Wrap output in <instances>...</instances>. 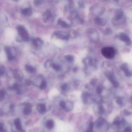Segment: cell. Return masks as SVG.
Returning a JSON list of instances; mask_svg holds the SVG:
<instances>
[{"label":"cell","mask_w":132,"mask_h":132,"mask_svg":"<svg viewBox=\"0 0 132 132\" xmlns=\"http://www.w3.org/2000/svg\"><path fill=\"white\" fill-rule=\"evenodd\" d=\"M54 14L50 9L46 10L43 14L42 18L43 20L45 22H51L53 21L54 16Z\"/></svg>","instance_id":"cell-4"},{"label":"cell","mask_w":132,"mask_h":132,"mask_svg":"<svg viewBox=\"0 0 132 132\" xmlns=\"http://www.w3.org/2000/svg\"><path fill=\"white\" fill-rule=\"evenodd\" d=\"M95 126L100 132H106L109 127L107 120L102 118H99L95 122Z\"/></svg>","instance_id":"cell-1"},{"label":"cell","mask_w":132,"mask_h":132,"mask_svg":"<svg viewBox=\"0 0 132 132\" xmlns=\"http://www.w3.org/2000/svg\"><path fill=\"white\" fill-rule=\"evenodd\" d=\"M68 87V86L66 84H64L62 85L61 86V88L62 89V90H66Z\"/></svg>","instance_id":"cell-29"},{"label":"cell","mask_w":132,"mask_h":132,"mask_svg":"<svg viewBox=\"0 0 132 132\" xmlns=\"http://www.w3.org/2000/svg\"><path fill=\"white\" fill-rule=\"evenodd\" d=\"M101 53L104 57L109 59L114 58L116 54V52L114 48L111 47H107L103 48Z\"/></svg>","instance_id":"cell-2"},{"label":"cell","mask_w":132,"mask_h":132,"mask_svg":"<svg viewBox=\"0 0 132 132\" xmlns=\"http://www.w3.org/2000/svg\"><path fill=\"white\" fill-rule=\"evenodd\" d=\"M6 58V55L4 52H2L0 53V61H3Z\"/></svg>","instance_id":"cell-22"},{"label":"cell","mask_w":132,"mask_h":132,"mask_svg":"<svg viewBox=\"0 0 132 132\" xmlns=\"http://www.w3.org/2000/svg\"></svg>","instance_id":"cell-32"},{"label":"cell","mask_w":132,"mask_h":132,"mask_svg":"<svg viewBox=\"0 0 132 132\" xmlns=\"http://www.w3.org/2000/svg\"><path fill=\"white\" fill-rule=\"evenodd\" d=\"M58 24L59 25L62 26V27L65 28H68L70 27V25L65 21L61 19H59L58 20Z\"/></svg>","instance_id":"cell-11"},{"label":"cell","mask_w":132,"mask_h":132,"mask_svg":"<svg viewBox=\"0 0 132 132\" xmlns=\"http://www.w3.org/2000/svg\"><path fill=\"white\" fill-rule=\"evenodd\" d=\"M6 38L10 40H13V39H14L15 38L14 34L12 32L10 33L8 32L7 33H6Z\"/></svg>","instance_id":"cell-18"},{"label":"cell","mask_w":132,"mask_h":132,"mask_svg":"<svg viewBox=\"0 0 132 132\" xmlns=\"http://www.w3.org/2000/svg\"><path fill=\"white\" fill-rule=\"evenodd\" d=\"M131 104H132V96H131Z\"/></svg>","instance_id":"cell-31"},{"label":"cell","mask_w":132,"mask_h":132,"mask_svg":"<svg viewBox=\"0 0 132 132\" xmlns=\"http://www.w3.org/2000/svg\"><path fill=\"white\" fill-rule=\"evenodd\" d=\"M59 106L63 110L66 111V104L65 101H63V100L60 101V103H59Z\"/></svg>","instance_id":"cell-23"},{"label":"cell","mask_w":132,"mask_h":132,"mask_svg":"<svg viewBox=\"0 0 132 132\" xmlns=\"http://www.w3.org/2000/svg\"><path fill=\"white\" fill-rule=\"evenodd\" d=\"M22 14L26 16L29 17L31 16L32 14V10L31 8H27L23 9L21 11Z\"/></svg>","instance_id":"cell-10"},{"label":"cell","mask_w":132,"mask_h":132,"mask_svg":"<svg viewBox=\"0 0 132 132\" xmlns=\"http://www.w3.org/2000/svg\"><path fill=\"white\" fill-rule=\"evenodd\" d=\"M46 125L48 129H52L54 126V122L53 120H48L46 122Z\"/></svg>","instance_id":"cell-15"},{"label":"cell","mask_w":132,"mask_h":132,"mask_svg":"<svg viewBox=\"0 0 132 132\" xmlns=\"http://www.w3.org/2000/svg\"><path fill=\"white\" fill-rule=\"evenodd\" d=\"M123 17V13L121 10H119L117 12V14L116 16L115 20H120Z\"/></svg>","instance_id":"cell-17"},{"label":"cell","mask_w":132,"mask_h":132,"mask_svg":"<svg viewBox=\"0 0 132 132\" xmlns=\"http://www.w3.org/2000/svg\"><path fill=\"white\" fill-rule=\"evenodd\" d=\"M112 33V30H111L110 29H107L105 31V33L106 35H110V34H111Z\"/></svg>","instance_id":"cell-28"},{"label":"cell","mask_w":132,"mask_h":132,"mask_svg":"<svg viewBox=\"0 0 132 132\" xmlns=\"http://www.w3.org/2000/svg\"><path fill=\"white\" fill-rule=\"evenodd\" d=\"M44 44L43 41L40 38H36L34 41V44L36 46L41 48Z\"/></svg>","instance_id":"cell-14"},{"label":"cell","mask_w":132,"mask_h":132,"mask_svg":"<svg viewBox=\"0 0 132 132\" xmlns=\"http://www.w3.org/2000/svg\"><path fill=\"white\" fill-rule=\"evenodd\" d=\"M106 75L107 78L112 83L114 87L116 88L118 87L119 86V84L118 82H117L115 79L114 74L111 72H108V73H106Z\"/></svg>","instance_id":"cell-5"},{"label":"cell","mask_w":132,"mask_h":132,"mask_svg":"<svg viewBox=\"0 0 132 132\" xmlns=\"http://www.w3.org/2000/svg\"><path fill=\"white\" fill-rule=\"evenodd\" d=\"M52 66L54 70L56 71H59L61 69V67L59 65L55 63H53L52 64Z\"/></svg>","instance_id":"cell-21"},{"label":"cell","mask_w":132,"mask_h":132,"mask_svg":"<svg viewBox=\"0 0 132 132\" xmlns=\"http://www.w3.org/2000/svg\"><path fill=\"white\" fill-rule=\"evenodd\" d=\"M124 132H132V129L130 126H127L124 128Z\"/></svg>","instance_id":"cell-27"},{"label":"cell","mask_w":132,"mask_h":132,"mask_svg":"<svg viewBox=\"0 0 132 132\" xmlns=\"http://www.w3.org/2000/svg\"><path fill=\"white\" fill-rule=\"evenodd\" d=\"M94 22L96 24H97L98 25L102 26H104L106 24L102 19L101 18L98 17H97L95 18Z\"/></svg>","instance_id":"cell-12"},{"label":"cell","mask_w":132,"mask_h":132,"mask_svg":"<svg viewBox=\"0 0 132 132\" xmlns=\"http://www.w3.org/2000/svg\"><path fill=\"white\" fill-rule=\"evenodd\" d=\"M83 100L84 102L86 104L91 103L92 102V100L90 98V95L88 93H86L84 94L83 96Z\"/></svg>","instance_id":"cell-13"},{"label":"cell","mask_w":132,"mask_h":132,"mask_svg":"<svg viewBox=\"0 0 132 132\" xmlns=\"http://www.w3.org/2000/svg\"><path fill=\"white\" fill-rule=\"evenodd\" d=\"M113 125L118 129L124 128L126 124V121L123 118L118 117L115 119L113 122Z\"/></svg>","instance_id":"cell-3"},{"label":"cell","mask_w":132,"mask_h":132,"mask_svg":"<svg viewBox=\"0 0 132 132\" xmlns=\"http://www.w3.org/2000/svg\"><path fill=\"white\" fill-rule=\"evenodd\" d=\"M47 1L50 4L54 5L58 3V0H47Z\"/></svg>","instance_id":"cell-26"},{"label":"cell","mask_w":132,"mask_h":132,"mask_svg":"<svg viewBox=\"0 0 132 132\" xmlns=\"http://www.w3.org/2000/svg\"><path fill=\"white\" fill-rule=\"evenodd\" d=\"M43 0H34V4L35 6H40L42 4Z\"/></svg>","instance_id":"cell-24"},{"label":"cell","mask_w":132,"mask_h":132,"mask_svg":"<svg viewBox=\"0 0 132 132\" xmlns=\"http://www.w3.org/2000/svg\"><path fill=\"white\" fill-rule=\"evenodd\" d=\"M46 81L45 80H43L42 82H41V84L40 85V88L41 89L44 90L46 87Z\"/></svg>","instance_id":"cell-20"},{"label":"cell","mask_w":132,"mask_h":132,"mask_svg":"<svg viewBox=\"0 0 132 132\" xmlns=\"http://www.w3.org/2000/svg\"><path fill=\"white\" fill-rule=\"evenodd\" d=\"M65 58L69 62H72L74 60V58L73 56H72L69 55L66 56Z\"/></svg>","instance_id":"cell-25"},{"label":"cell","mask_w":132,"mask_h":132,"mask_svg":"<svg viewBox=\"0 0 132 132\" xmlns=\"http://www.w3.org/2000/svg\"><path fill=\"white\" fill-rule=\"evenodd\" d=\"M94 123L93 122H91L90 123L88 129L86 132H94L93 128H94Z\"/></svg>","instance_id":"cell-19"},{"label":"cell","mask_w":132,"mask_h":132,"mask_svg":"<svg viewBox=\"0 0 132 132\" xmlns=\"http://www.w3.org/2000/svg\"><path fill=\"white\" fill-rule=\"evenodd\" d=\"M102 92V90L100 87H98L97 89V92L98 94H100Z\"/></svg>","instance_id":"cell-30"},{"label":"cell","mask_w":132,"mask_h":132,"mask_svg":"<svg viewBox=\"0 0 132 132\" xmlns=\"http://www.w3.org/2000/svg\"><path fill=\"white\" fill-rule=\"evenodd\" d=\"M119 38L121 41L125 43L126 45L129 46L132 44V41L129 36L124 34H120L119 36Z\"/></svg>","instance_id":"cell-8"},{"label":"cell","mask_w":132,"mask_h":132,"mask_svg":"<svg viewBox=\"0 0 132 132\" xmlns=\"http://www.w3.org/2000/svg\"><path fill=\"white\" fill-rule=\"evenodd\" d=\"M120 69L124 73V74L126 77H130L132 75V72L129 70L128 68L127 64L126 63H123L120 66Z\"/></svg>","instance_id":"cell-7"},{"label":"cell","mask_w":132,"mask_h":132,"mask_svg":"<svg viewBox=\"0 0 132 132\" xmlns=\"http://www.w3.org/2000/svg\"><path fill=\"white\" fill-rule=\"evenodd\" d=\"M116 102L117 104L119 106H123L124 104L123 99L121 97H117L116 99Z\"/></svg>","instance_id":"cell-16"},{"label":"cell","mask_w":132,"mask_h":132,"mask_svg":"<svg viewBox=\"0 0 132 132\" xmlns=\"http://www.w3.org/2000/svg\"><path fill=\"white\" fill-rule=\"evenodd\" d=\"M54 34L57 38L63 40H68L69 38V35L67 33L63 31H56L54 32Z\"/></svg>","instance_id":"cell-6"},{"label":"cell","mask_w":132,"mask_h":132,"mask_svg":"<svg viewBox=\"0 0 132 132\" xmlns=\"http://www.w3.org/2000/svg\"><path fill=\"white\" fill-rule=\"evenodd\" d=\"M37 110L40 114H45L46 112V108L45 104H40L37 106Z\"/></svg>","instance_id":"cell-9"}]
</instances>
